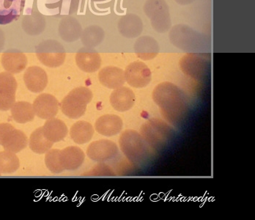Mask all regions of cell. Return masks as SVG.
<instances>
[{
	"mask_svg": "<svg viewBox=\"0 0 255 220\" xmlns=\"http://www.w3.org/2000/svg\"><path fill=\"white\" fill-rule=\"evenodd\" d=\"M153 99L166 122L175 125L186 116L187 101L178 86L169 82L159 84L154 89Z\"/></svg>",
	"mask_w": 255,
	"mask_h": 220,
	"instance_id": "1",
	"label": "cell"
},
{
	"mask_svg": "<svg viewBox=\"0 0 255 220\" xmlns=\"http://www.w3.org/2000/svg\"><path fill=\"white\" fill-rule=\"evenodd\" d=\"M119 145L121 151L132 163H142L150 157V147L136 131H125L120 137Z\"/></svg>",
	"mask_w": 255,
	"mask_h": 220,
	"instance_id": "2",
	"label": "cell"
},
{
	"mask_svg": "<svg viewBox=\"0 0 255 220\" xmlns=\"http://www.w3.org/2000/svg\"><path fill=\"white\" fill-rule=\"evenodd\" d=\"M140 135L148 146L155 151L162 149L170 141L172 129L166 121L151 118L141 126Z\"/></svg>",
	"mask_w": 255,
	"mask_h": 220,
	"instance_id": "3",
	"label": "cell"
},
{
	"mask_svg": "<svg viewBox=\"0 0 255 220\" xmlns=\"http://www.w3.org/2000/svg\"><path fill=\"white\" fill-rule=\"evenodd\" d=\"M93 97V93L88 87H77L63 98L60 109L65 116L71 119H78L85 115L88 104L91 102Z\"/></svg>",
	"mask_w": 255,
	"mask_h": 220,
	"instance_id": "4",
	"label": "cell"
},
{
	"mask_svg": "<svg viewBox=\"0 0 255 220\" xmlns=\"http://www.w3.org/2000/svg\"><path fill=\"white\" fill-rule=\"evenodd\" d=\"M144 11L156 32L164 33L170 29L172 21L165 0H147L144 5Z\"/></svg>",
	"mask_w": 255,
	"mask_h": 220,
	"instance_id": "5",
	"label": "cell"
},
{
	"mask_svg": "<svg viewBox=\"0 0 255 220\" xmlns=\"http://www.w3.org/2000/svg\"><path fill=\"white\" fill-rule=\"evenodd\" d=\"M36 54L38 60L49 68L60 66L65 60L63 46L53 40L41 43L37 49Z\"/></svg>",
	"mask_w": 255,
	"mask_h": 220,
	"instance_id": "6",
	"label": "cell"
},
{
	"mask_svg": "<svg viewBox=\"0 0 255 220\" xmlns=\"http://www.w3.org/2000/svg\"><path fill=\"white\" fill-rule=\"evenodd\" d=\"M171 43L183 50L196 47L201 40V36L194 29L186 25L178 24L173 26L169 32Z\"/></svg>",
	"mask_w": 255,
	"mask_h": 220,
	"instance_id": "7",
	"label": "cell"
},
{
	"mask_svg": "<svg viewBox=\"0 0 255 220\" xmlns=\"http://www.w3.org/2000/svg\"><path fill=\"white\" fill-rule=\"evenodd\" d=\"M126 82L135 88H142L150 84L152 73L150 68L144 62H131L124 71Z\"/></svg>",
	"mask_w": 255,
	"mask_h": 220,
	"instance_id": "8",
	"label": "cell"
},
{
	"mask_svg": "<svg viewBox=\"0 0 255 220\" xmlns=\"http://www.w3.org/2000/svg\"><path fill=\"white\" fill-rule=\"evenodd\" d=\"M16 80L12 73H0V110L7 111L15 103Z\"/></svg>",
	"mask_w": 255,
	"mask_h": 220,
	"instance_id": "9",
	"label": "cell"
},
{
	"mask_svg": "<svg viewBox=\"0 0 255 220\" xmlns=\"http://www.w3.org/2000/svg\"><path fill=\"white\" fill-rule=\"evenodd\" d=\"M118 154V147L114 142L100 140L93 142L88 146L87 155L91 160L104 162L115 158Z\"/></svg>",
	"mask_w": 255,
	"mask_h": 220,
	"instance_id": "10",
	"label": "cell"
},
{
	"mask_svg": "<svg viewBox=\"0 0 255 220\" xmlns=\"http://www.w3.org/2000/svg\"><path fill=\"white\" fill-rule=\"evenodd\" d=\"M35 115L43 120L54 118L58 114L60 104L57 98L48 93L39 95L33 104Z\"/></svg>",
	"mask_w": 255,
	"mask_h": 220,
	"instance_id": "11",
	"label": "cell"
},
{
	"mask_svg": "<svg viewBox=\"0 0 255 220\" xmlns=\"http://www.w3.org/2000/svg\"><path fill=\"white\" fill-rule=\"evenodd\" d=\"M24 81L26 88L29 91L35 93H40L47 86V73L40 67H29L24 73Z\"/></svg>",
	"mask_w": 255,
	"mask_h": 220,
	"instance_id": "12",
	"label": "cell"
},
{
	"mask_svg": "<svg viewBox=\"0 0 255 220\" xmlns=\"http://www.w3.org/2000/svg\"><path fill=\"white\" fill-rule=\"evenodd\" d=\"M136 96L131 89L127 87L115 89L110 96V104L118 112H127L133 107Z\"/></svg>",
	"mask_w": 255,
	"mask_h": 220,
	"instance_id": "13",
	"label": "cell"
},
{
	"mask_svg": "<svg viewBox=\"0 0 255 220\" xmlns=\"http://www.w3.org/2000/svg\"><path fill=\"white\" fill-rule=\"evenodd\" d=\"M60 157L64 171H76L83 165L85 154L79 147L70 146L60 150Z\"/></svg>",
	"mask_w": 255,
	"mask_h": 220,
	"instance_id": "14",
	"label": "cell"
},
{
	"mask_svg": "<svg viewBox=\"0 0 255 220\" xmlns=\"http://www.w3.org/2000/svg\"><path fill=\"white\" fill-rule=\"evenodd\" d=\"M122 119L116 115H104L96 121L95 129L100 135L113 137L122 131Z\"/></svg>",
	"mask_w": 255,
	"mask_h": 220,
	"instance_id": "15",
	"label": "cell"
},
{
	"mask_svg": "<svg viewBox=\"0 0 255 220\" xmlns=\"http://www.w3.org/2000/svg\"><path fill=\"white\" fill-rule=\"evenodd\" d=\"M100 83L110 89L122 87L126 83L125 73L121 68L115 66H107L99 73Z\"/></svg>",
	"mask_w": 255,
	"mask_h": 220,
	"instance_id": "16",
	"label": "cell"
},
{
	"mask_svg": "<svg viewBox=\"0 0 255 220\" xmlns=\"http://www.w3.org/2000/svg\"><path fill=\"white\" fill-rule=\"evenodd\" d=\"M77 66L84 72L94 73L102 65V57L94 50H82L76 56Z\"/></svg>",
	"mask_w": 255,
	"mask_h": 220,
	"instance_id": "17",
	"label": "cell"
},
{
	"mask_svg": "<svg viewBox=\"0 0 255 220\" xmlns=\"http://www.w3.org/2000/svg\"><path fill=\"white\" fill-rule=\"evenodd\" d=\"M24 0H0V24H7L17 19L22 12Z\"/></svg>",
	"mask_w": 255,
	"mask_h": 220,
	"instance_id": "18",
	"label": "cell"
},
{
	"mask_svg": "<svg viewBox=\"0 0 255 220\" xmlns=\"http://www.w3.org/2000/svg\"><path fill=\"white\" fill-rule=\"evenodd\" d=\"M134 50L137 57L141 60H153L159 52V45L153 37L142 36L135 43Z\"/></svg>",
	"mask_w": 255,
	"mask_h": 220,
	"instance_id": "19",
	"label": "cell"
},
{
	"mask_svg": "<svg viewBox=\"0 0 255 220\" xmlns=\"http://www.w3.org/2000/svg\"><path fill=\"white\" fill-rule=\"evenodd\" d=\"M43 128L45 137L53 143L62 141L68 135V127L61 120L53 118L47 120Z\"/></svg>",
	"mask_w": 255,
	"mask_h": 220,
	"instance_id": "20",
	"label": "cell"
},
{
	"mask_svg": "<svg viewBox=\"0 0 255 220\" xmlns=\"http://www.w3.org/2000/svg\"><path fill=\"white\" fill-rule=\"evenodd\" d=\"M118 28L120 32L124 36L131 38L141 35L143 29V23L138 15L128 14L120 20Z\"/></svg>",
	"mask_w": 255,
	"mask_h": 220,
	"instance_id": "21",
	"label": "cell"
},
{
	"mask_svg": "<svg viewBox=\"0 0 255 220\" xmlns=\"http://www.w3.org/2000/svg\"><path fill=\"white\" fill-rule=\"evenodd\" d=\"M1 65L7 72L18 73L25 69L27 58L21 52H5L1 58Z\"/></svg>",
	"mask_w": 255,
	"mask_h": 220,
	"instance_id": "22",
	"label": "cell"
},
{
	"mask_svg": "<svg viewBox=\"0 0 255 220\" xmlns=\"http://www.w3.org/2000/svg\"><path fill=\"white\" fill-rule=\"evenodd\" d=\"M27 137L24 132L13 128L6 135L1 146L6 151L10 152L16 153L24 150L27 146Z\"/></svg>",
	"mask_w": 255,
	"mask_h": 220,
	"instance_id": "23",
	"label": "cell"
},
{
	"mask_svg": "<svg viewBox=\"0 0 255 220\" xmlns=\"http://www.w3.org/2000/svg\"><path fill=\"white\" fill-rule=\"evenodd\" d=\"M205 62L194 54H187L181 59L180 68L183 73L194 79H200L205 71Z\"/></svg>",
	"mask_w": 255,
	"mask_h": 220,
	"instance_id": "24",
	"label": "cell"
},
{
	"mask_svg": "<svg viewBox=\"0 0 255 220\" xmlns=\"http://www.w3.org/2000/svg\"><path fill=\"white\" fill-rule=\"evenodd\" d=\"M94 135V129L90 123L85 121H78L71 128L70 136L77 144L82 145L89 143Z\"/></svg>",
	"mask_w": 255,
	"mask_h": 220,
	"instance_id": "25",
	"label": "cell"
},
{
	"mask_svg": "<svg viewBox=\"0 0 255 220\" xmlns=\"http://www.w3.org/2000/svg\"><path fill=\"white\" fill-rule=\"evenodd\" d=\"M11 115L14 121L18 123L30 122L35 118V114L33 107L26 101H18L11 107Z\"/></svg>",
	"mask_w": 255,
	"mask_h": 220,
	"instance_id": "26",
	"label": "cell"
},
{
	"mask_svg": "<svg viewBox=\"0 0 255 220\" xmlns=\"http://www.w3.org/2000/svg\"><path fill=\"white\" fill-rule=\"evenodd\" d=\"M54 143L49 141L44 136L43 132V128L40 127L37 129L35 132H32L29 137V146L30 149L35 154H46Z\"/></svg>",
	"mask_w": 255,
	"mask_h": 220,
	"instance_id": "27",
	"label": "cell"
},
{
	"mask_svg": "<svg viewBox=\"0 0 255 220\" xmlns=\"http://www.w3.org/2000/svg\"><path fill=\"white\" fill-rule=\"evenodd\" d=\"M19 166V159L15 153L6 150L0 152V174L15 173Z\"/></svg>",
	"mask_w": 255,
	"mask_h": 220,
	"instance_id": "28",
	"label": "cell"
},
{
	"mask_svg": "<svg viewBox=\"0 0 255 220\" xmlns=\"http://www.w3.org/2000/svg\"><path fill=\"white\" fill-rule=\"evenodd\" d=\"M60 150H49L46 154L45 164L49 171L54 174H58L64 171L60 162Z\"/></svg>",
	"mask_w": 255,
	"mask_h": 220,
	"instance_id": "29",
	"label": "cell"
},
{
	"mask_svg": "<svg viewBox=\"0 0 255 220\" xmlns=\"http://www.w3.org/2000/svg\"><path fill=\"white\" fill-rule=\"evenodd\" d=\"M13 126L9 123H0V146L6 135L13 129Z\"/></svg>",
	"mask_w": 255,
	"mask_h": 220,
	"instance_id": "30",
	"label": "cell"
},
{
	"mask_svg": "<svg viewBox=\"0 0 255 220\" xmlns=\"http://www.w3.org/2000/svg\"><path fill=\"white\" fill-rule=\"evenodd\" d=\"M175 1L180 5H187V4H191L195 0H175Z\"/></svg>",
	"mask_w": 255,
	"mask_h": 220,
	"instance_id": "31",
	"label": "cell"
},
{
	"mask_svg": "<svg viewBox=\"0 0 255 220\" xmlns=\"http://www.w3.org/2000/svg\"><path fill=\"white\" fill-rule=\"evenodd\" d=\"M0 175H1V174H0Z\"/></svg>",
	"mask_w": 255,
	"mask_h": 220,
	"instance_id": "32",
	"label": "cell"
}]
</instances>
